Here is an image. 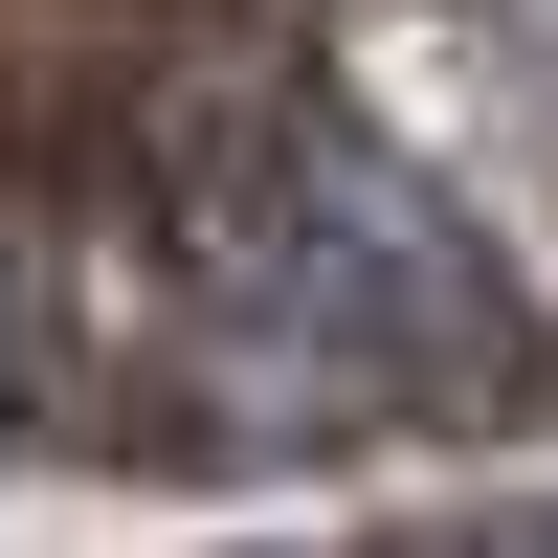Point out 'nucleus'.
<instances>
[{
  "label": "nucleus",
  "instance_id": "obj_1",
  "mask_svg": "<svg viewBox=\"0 0 558 558\" xmlns=\"http://www.w3.org/2000/svg\"><path fill=\"white\" fill-rule=\"evenodd\" d=\"M223 336L291 357V380H470V268H447V223L402 202L380 157H336V134H268L246 157V223L202 246Z\"/></svg>",
  "mask_w": 558,
  "mask_h": 558
}]
</instances>
